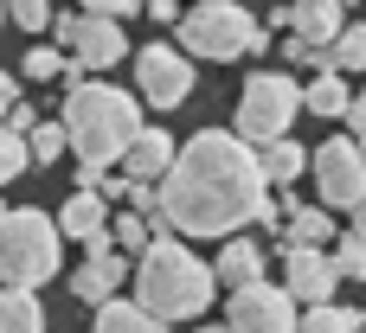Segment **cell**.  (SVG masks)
Masks as SVG:
<instances>
[{
	"instance_id": "1",
	"label": "cell",
	"mask_w": 366,
	"mask_h": 333,
	"mask_svg": "<svg viewBox=\"0 0 366 333\" xmlns=\"http://www.w3.org/2000/svg\"><path fill=\"white\" fill-rule=\"evenodd\" d=\"M264 205V167L232 128H199L193 141H180L174 173L161 180V218L174 237H244Z\"/></svg>"
},
{
	"instance_id": "2",
	"label": "cell",
	"mask_w": 366,
	"mask_h": 333,
	"mask_svg": "<svg viewBox=\"0 0 366 333\" xmlns=\"http://www.w3.org/2000/svg\"><path fill=\"white\" fill-rule=\"evenodd\" d=\"M212 289H219L212 263H199L167 225L148 231V250L135 263V308H148L161 327H174V321H199L212 308Z\"/></svg>"
},
{
	"instance_id": "3",
	"label": "cell",
	"mask_w": 366,
	"mask_h": 333,
	"mask_svg": "<svg viewBox=\"0 0 366 333\" xmlns=\"http://www.w3.org/2000/svg\"><path fill=\"white\" fill-rule=\"evenodd\" d=\"M64 141H71V154L77 160H90V167H109V160H122L129 148H135V135L148 128L142 122V96L135 90H116V83H103V77H84L77 90H64Z\"/></svg>"
},
{
	"instance_id": "4",
	"label": "cell",
	"mask_w": 366,
	"mask_h": 333,
	"mask_svg": "<svg viewBox=\"0 0 366 333\" xmlns=\"http://www.w3.org/2000/svg\"><path fill=\"white\" fill-rule=\"evenodd\" d=\"M51 276H58V225H51V212H39V205L0 212V289L32 295Z\"/></svg>"
},
{
	"instance_id": "5",
	"label": "cell",
	"mask_w": 366,
	"mask_h": 333,
	"mask_svg": "<svg viewBox=\"0 0 366 333\" xmlns=\"http://www.w3.org/2000/svg\"><path fill=\"white\" fill-rule=\"evenodd\" d=\"M174 39H180V51H187V58H206V64H232V58H251V51H264V45H270V39H264V26L251 19V6H238V0L187 6V13H180V26H174Z\"/></svg>"
},
{
	"instance_id": "6",
	"label": "cell",
	"mask_w": 366,
	"mask_h": 333,
	"mask_svg": "<svg viewBox=\"0 0 366 333\" xmlns=\"http://www.w3.org/2000/svg\"><path fill=\"white\" fill-rule=\"evenodd\" d=\"M302 116V83L290 71H251L244 90H238V141L257 154L270 141H290V122Z\"/></svg>"
},
{
	"instance_id": "7",
	"label": "cell",
	"mask_w": 366,
	"mask_h": 333,
	"mask_svg": "<svg viewBox=\"0 0 366 333\" xmlns=\"http://www.w3.org/2000/svg\"><path fill=\"white\" fill-rule=\"evenodd\" d=\"M135 90H142V103L148 109H180L187 96H193V58L180 51V45H167V39H154V45H142L135 51Z\"/></svg>"
},
{
	"instance_id": "8",
	"label": "cell",
	"mask_w": 366,
	"mask_h": 333,
	"mask_svg": "<svg viewBox=\"0 0 366 333\" xmlns=\"http://www.w3.org/2000/svg\"><path fill=\"white\" fill-rule=\"evenodd\" d=\"M315 193H322V212H354L366 199V160L354 141H322L315 154Z\"/></svg>"
},
{
	"instance_id": "9",
	"label": "cell",
	"mask_w": 366,
	"mask_h": 333,
	"mask_svg": "<svg viewBox=\"0 0 366 333\" xmlns=\"http://www.w3.org/2000/svg\"><path fill=\"white\" fill-rule=\"evenodd\" d=\"M296 302L277 289V282H251V289H238L232 302H225V333H296Z\"/></svg>"
},
{
	"instance_id": "10",
	"label": "cell",
	"mask_w": 366,
	"mask_h": 333,
	"mask_svg": "<svg viewBox=\"0 0 366 333\" xmlns=\"http://www.w3.org/2000/svg\"><path fill=\"white\" fill-rule=\"evenodd\" d=\"M283 257V295L290 302H309V308H328L335 302V289H341V276H335V263H328V250H277Z\"/></svg>"
},
{
	"instance_id": "11",
	"label": "cell",
	"mask_w": 366,
	"mask_h": 333,
	"mask_svg": "<svg viewBox=\"0 0 366 333\" xmlns=\"http://www.w3.org/2000/svg\"><path fill=\"white\" fill-rule=\"evenodd\" d=\"M122 51H129L122 26H109V19H84V13H77V39H71V64H77V71H116Z\"/></svg>"
},
{
	"instance_id": "12",
	"label": "cell",
	"mask_w": 366,
	"mask_h": 333,
	"mask_svg": "<svg viewBox=\"0 0 366 333\" xmlns=\"http://www.w3.org/2000/svg\"><path fill=\"white\" fill-rule=\"evenodd\" d=\"M290 32L309 51H335V39L347 32V6L341 0H302V6H290Z\"/></svg>"
},
{
	"instance_id": "13",
	"label": "cell",
	"mask_w": 366,
	"mask_h": 333,
	"mask_svg": "<svg viewBox=\"0 0 366 333\" xmlns=\"http://www.w3.org/2000/svg\"><path fill=\"white\" fill-rule=\"evenodd\" d=\"M174 154H180V141H174L167 128H142V135H135V148L122 154V167H129V180H135V186H161V180L174 173Z\"/></svg>"
},
{
	"instance_id": "14",
	"label": "cell",
	"mask_w": 366,
	"mask_h": 333,
	"mask_svg": "<svg viewBox=\"0 0 366 333\" xmlns=\"http://www.w3.org/2000/svg\"><path fill=\"white\" fill-rule=\"evenodd\" d=\"M264 257H270V244H257V237H225V250H219V263H212V282H219L225 295H238V289L264 282Z\"/></svg>"
},
{
	"instance_id": "15",
	"label": "cell",
	"mask_w": 366,
	"mask_h": 333,
	"mask_svg": "<svg viewBox=\"0 0 366 333\" xmlns=\"http://www.w3.org/2000/svg\"><path fill=\"white\" fill-rule=\"evenodd\" d=\"M58 237H71V244H90V237H103L109 231V205L97 199V193H71L64 205H58Z\"/></svg>"
},
{
	"instance_id": "16",
	"label": "cell",
	"mask_w": 366,
	"mask_h": 333,
	"mask_svg": "<svg viewBox=\"0 0 366 333\" xmlns=\"http://www.w3.org/2000/svg\"><path fill=\"white\" fill-rule=\"evenodd\" d=\"M257 167H264V186L290 193V186L309 173V148H302V141H270V148H257Z\"/></svg>"
},
{
	"instance_id": "17",
	"label": "cell",
	"mask_w": 366,
	"mask_h": 333,
	"mask_svg": "<svg viewBox=\"0 0 366 333\" xmlns=\"http://www.w3.org/2000/svg\"><path fill=\"white\" fill-rule=\"evenodd\" d=\"M97 333H167L148 308H135V302H122V295H109L103 308H97Z\"/></svg>"
},
{
	"instance_id": "18",
	"label": "cell",
	"mask_w": 366,
	"mask_h": 333,
	"mask_svg": "<svg viewBox=\"0 0 366 333\" xmlns=\"http://www.w3.org/2000/svg\"><path fill=\"white\" fill-rule=\"evenodd\" d=\"M347 103H354V90L335 71H315V83H302V109H315V116H347Z\"/></svg>"
},
{
	"instance_id": "19",
	"label": "cell",
	"mask_w": 366,
	"mask_h": 333,
	"mask_svg": "<svg viewBox=\"0 0 366 333\" xmlns=\"http://www.w3.org/2000/svg\"><path fill=\"white\" fill-rule=\"evenodd\" d=\"M0 333H45V308H39V295L0 289Z\"/></svg>"
},
{
	"instance_id": "20",
	"label": "cell",
	"mask_w": 366,
	"mask_h": 333,
	"mask_svg": "<svg viewBox=\"0 0 366 333\" xmlns=\"http://www.w3.org/2000/svg\"><path fill=\"white\" fill-rule=\"evenodd\" d=\"M328 71L335 77H366V26H347L328 51Z\"/></svg>"
},
{
	"instance_id": "21",
	"label": "cell",
	"mask_w": 366,
	"mask_h": 333,
	"mask_svg": "<svg viewBox=\"0 0 366 333\" xmlns=\"http://www.w3.org/2000/svg\"><path fill=\"white\" fill-rule=\"evenodd\" d=\"M360 308H341V302H328V308H309L302 321H296V333H360Z\"/></svg>"
},
{
	"instance_id": "22",
	"label": "cell",
	"mask_w": 366,
	"mask_h": 333,
	"mask_svg": "<svg viewBox=\"0 0 366 333\" xmlns=\"http://www.w3.org/2000/svg\"><path fill=\"white\" fill-rule=\"evenodd\" d=\"M328 263H335L341 282H366V244L360 237H335L328 244Z\"/></svg>"
},
{
	"instance_id": "23",
	"label": "cell",
	"mask_w": 366,
	"mask_h": 333,
	"mask_svg": "<svg viewBox=\"0 0 366 333\" xmlns=\"http://www.w3.org/2000/svg\"><path fill=\"white\" fill-rule=\"evenodd\" d=\"M64 148H71V141H64V122H39V128L26 135V154H32V167H51Z\"/></svg>"
},
{
	"instance_id": "24",
	"label": "cell",
	"mask_w": 366,
	"mask_h": 333,
	"mask_svg": "<svg viewBox=\"0 0 366 333\" xmlns=\"http://www.w3.org/2000/svg\"><path fill=\"white\" fill-rule=\"evenodd\" d=\"M58 71H64L58 45H32V51H26V64H19V77H32V83H51Z\"/></svg>"
},
{
	"instance_id": "25",
	"label": "cell",
	"mask_w": 366,
	"mask_h": 333,
	"mask_svg": "<svg viewBox=\"0 0 366 333\" xmlns=\"http://www.w3.org/2000/svg\"><path fill=\"white\" fill-rule=\"evenodd\" d=\"M109 244H116V257H122V250H135V257H142V250H148V225H142L135 212H122V218L109 225Z\"/></svg>"
},
{
	"instance_id": "26",
	"label": "cell",
	"mask_w": 366,
	"mask_h": 333,
	"mask_svg": "<svg viewBox=\"0 0 366 333\" xmlns=\"http://www.w3.org/2000/svg\"><path fill=\"white\" fill-rule=\"evenodd\" d=\"M26 167H32V154H26V141H13V135H0V193H6V186H13V180H19Z\"/></svg>"
},
{
	"instance_id": "27",
	"label": "cell",
	"mask_w": 366,
	"mask_h": 333,
	"mask_svg": "<svg viewBox=\"0 0 366 333\" xmlns=\"http://www.w3.org/2000/svg\"><path fill=\"white\" fill-rule=\"evenodd\" d=\"M13 26H19V32H45V26H51V6H45V0H19V6H13Z\"/></svg>"
},
{
	"instance_id": "28",
	"label": "cell",
	"mask_w": 366,
	"mask_h": 333,
	"mask_svg": "<svg viewBox=\"0 0 366 333\" xmlns=\"http://www.w3.org/2000/svg\"><path fill=\"white\" fill-rule=\"evenodd\" d=\"M0 128H6V135H13V141H26V135H32V128H39V109H32V103H13V109H6V122H0Z\"/></svg>"
},
{
	"instance_id": "29",
	"label": "cell",
	"mask_w": 366,
	"mask_h": 333,
	"mask_svg": "<svg viewBox=\"0 0 366 333\" xmlns=\"http://www.w3.org/2000/svg\"><path fill=\"white\" fill-rule=\"evenodd\" d=\"M103 186H109V167H90V160H77V193H97V199H103Z\"/></svg>"
},
{
	"instance_id": "30",
	"label": "cell",
	"mask_w": 366,
	"mask_h": 333,
	"mask_svg": "<svg viewBox=\"0 0 366 333\" xmlns=\"http://www.w3.org/2000/svg\"><path fill=\"white\" fill-rule=\"evenodd\" d=\"M13 103H26V90H19V77L13 71H0V122H6V109Z\"/></svg>"
},
{
	"instance_id": "31",
	"label": "cell",
	"mask_w": 366,
	"mask_h": 333,
	"mask_svg": "<svg viewBox=\"0 0 366 333\" xmlns=\"http://www.w3.org/2000/svg\"><path fill=\"white\" fill-rule=\"evenodd\" d=\"M148 19H154V26H180V6H174V0H154Z\"/></svg>"
},
{
	"instance_id": "32",
	"label": "cell",
	"mask_w": 366,
	"mask_h": 333,
	"mask_svg": "<svg viewBox=\"0 0 366 333\" xmlns=\"http://www.w3.org/2000/svg\"><path fill=\"white\" fill-rule=\"evenodd\" d=\"M347 128L366 141V96H354V103H347Z\"/></svg>"
},
{
	"instance_id": "33",
	"label": "cell",
	"mask_w": 366,
	"mask_h": 333,
	"mask_svg": "<svg viewBox=\"0 0 366 333\" xmlns=\"http://www.w3.org/2000/svg\"><path fill=\"white\" fill-rule=\"evenodd\" d=\"M71 39H77V13H58V45L71 51Z\"/></svg>"
},
{
	"instance_id": "34",
	"label": "cell",
	"mask_w": 366,
	"mask_h": 333,
	"mask_svg": "<svg viewBox=\"0 0 366 333\" xmlns=\"http://www.w3.org/2000/svg\"><path fill=\"white\" fill-rule=\"evenodd\" d=\"M354 237H360V244H366V199H360V205H354Z\"/></svg>"
},
{
	"instance_id": "35",
	"label": "cell",
	"mask_w": 366,
	"mask_h": 333,
	"mask_svg": "<svg viewBox=\"0 0 366 333\" xmlns=\"http://www.w3.org/2000/svg\"><path fill=\"white\" fill-rule=\"evenodd\" d=\"M354 148H360V160H366V141H354Z\"/></svg>"
},
{
	"instance_id": "36",
	"label": "cell",
	"mask_w": 366,
	"mask_h": 333,
	"mask_svg": "<svg viewBox=\"0 0 366 333\" xmlns=\"http://www.w3.org/2000/svg\"><path fill=\"white\" fill-rule=\"evenodd\" d=\"M199 333H225V327H199Z\"/></svg>"
},
{
	"instance_id": "37",
	"label": "cell",
	"mask_w": 366,
	"mask_h": 333,
	"mask_svg": "<svg viewBox=\"0 0 366 333\" xmlns=\"http://www.w3.org/2000/svg\"><path fill=\"white\" fill-rule=\"evenodd\" d=\"M0 212H6V199H0Z\"/></svg>"
},
{
	"instance_id": "38",
	"label": "cell",
	"mask_w": 366,
	"mask_h": 333,
	"mask_svg": "<svg viewBox=\"0 0 366 333\" xmlns=\"http://www.w3.org/2000/svg\"><path fill=\"white\" fill-rule=\"evenodd\" d=\"M0 19H6V6H0Z\"/></svg>"
},
{
	"instance_id": "39",
	"label": "cell",
	"mask_w": 366,
	"mask_h": 333,
	"mask_svg": "<svg viewBox=\"0 0 366 333\" xmlns=\"http://www.w3.org/2000/svg\"><path fill=\"white\" fill-rule=\"evenodd\" d=\"M0 135H6V128H0Z\"/></svg>"
},
{
	"instance_id": "40",
	"label": "cell",
	"mask_w": 366,
	"mask_h": 333,
	"mask_svg": "<svg viewBox=\"0 0 366 333\" xmlns=\"http://www.w3.org/2000/svg\"><path fill=\"white\" fill-rule=\"evenodd\" d=\"M360 333H366V327H360Z\"/></svg>"
}]
</instances>
